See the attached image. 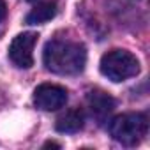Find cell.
I'll return each mask as SVG.
<instances>
[{
  "label": "cell",
  "instance_id": "cell-1",
  "mask_svg": "<svg viewBox=\"0 0 150 150\" xmlns=\"http://www.w3.org/2000/svg\"><path fill=\"white\" fill-rule=\"evenodd\" d=\"M42 62L48 71L62 76L80 74L87 64V50L80 42L72 41H50L42 51Z\"/></svg>",
  "mask_w": 150,
  "mask_h": 150
},
{
  "label": "cell",
  "instance_id": "cell-2",
  "mask_svg": "<svg viewBox=\"0 0 150 150\" xmlns=\"http://www.w3.org/2000/svg\"><path fill=\"white\" fill-rule=\"evenodd\" d=\"M99 69L103 76H106L115 83H120L139 72V62L127 50H111L103 55Z\"/></svg>",
  "mask_w": 150,
  "mask_h": 150
},
{
  "label": "cell",
  "instance_id": "cell-3",
  "mask_svg": "<svg viewBox=\"0 0 150 150\" xmlns=\"http://www.w3.org/2000/svg\"><path fill=\"white\" fill-rule=\"evenodd\" d=\"M148 131V118L145 113H124L110 122V134L122 145L139 143Z\"/></svg>",
  "mask_w": 150,
  "mask_h": 150
},
{
  "label": "cell",
  "instance_id": "cell-4",
  "mask_svg": "<svg viewBox=\"0 0 150 150\" xmlns=\"http://www.w3.org/2000/svg\"><path fill=\"white\" fill-rule=\"evenodd\" d=\"M39 35L35 32H23L16 35L9 46V58L20 69H28L34 65V48Z\"/></svg>",
  "mask_w": 150,
  "mask_h": 150
},
{
  "label": "cell",
  "instance_id": "cell-5",
  "mask_svg": "<svg viewBox=\"0 0 150 150\" xmlns=\"http://www.w3.org/2000/svg\"><path fill=\"white\" fill-rule=\"evenodd\" d=\"M67 90L60 85L42 83L34 90V104L42 111H55L65 106Z\"/></svg>",
  "mask_w": 150,
  "mask_h": 150
},
{
  "label": "cell",
  "instance_id": "cell-6",
  "mask_svg": "<svg viewBox=\"0 0 150 150\" xmlns=\"http://www.w3.org/2000/svg\"><path fill=\"white\" fill-rule=\"evenodd\" d=\"M87 104H88V110L90 113L96 117V118H104L108 117L113 108H115V101L103 90H92L88 92L87 96Z\"/></svg>",
  "mask_w": 150,
  "mask_h": 150
},
{
  "label": "cell",
  "instance_id": "cell-7",
  "mask_svg": "<svg viewBox=\"0 0 150 150\" xmlns=\"http://www.w3.org/2000/svg\"><path fill=\"white\" fill-rule=\"evenodd\" d=\"M83 124H85V113L80 108H72L57 118L55 127L58 132H78L80 129H83Z\"/></svg>",
  "mask_w": 150,
  "mask_h": 150
},
{
  "label": "cell",
  "instance_id": "cell-8",
  "mask_svg": "<svg viewBox=\"0 0 150 150\" xmlns=\"http://www.w3.org/2000/svg\"><path fill=\"white\" fill-rule=\"evenodd\" d=\"M57 16V4L55 2H37V6L27 14L25 21L28 25H42Z\"/></svg>",
  "mask_w": 150,
  "mask_h": 150
},
{
  "label": "cell",
  "instance_id": "cell-9",
  "mask_svg": "<svg viewBox=\"0 0 150 150\" xmlns=\"http://www.w3.org/2000/svg\"><path fill=\"white\" fill-rule=\"evenodd\" d=\"M6 13H7V6H6L4 0H0V21L6 18Z\"/></svg>",
  "mask_w": 150,
  "mask_h": 150
},
{
  "label": "cell",
  "instance_id": "cell-10",
  "mask_svg": "<svg viewBox=\"0 0 150 150\" xmlns=\"http://www.w3.org/2000/svg\"><path fill=\"white\" fill-rule=\"evenodd\" d=\"M44 146H57V148H60V145L55 143V141H48V143H44Z\"/></svg>",
  "mask_w": 150,
  "mask_h": 150
},
{
  "label": "cell",
  "instance_id": "cell-11",
  "mask_svg": "<svg viewBox=\"0 0 150 150\" xmlns=\"http://www.w3.org/2000/svg\"><path fill=\"white\" fill-rule=\"evenodd\" d=\"M27 2H41V0H27Z\"/></svg>",
  "mask_w": 150,
  "mask_h": 150
}]
</instances>
